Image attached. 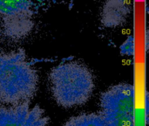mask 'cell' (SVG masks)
<instances>
[{
  "label": "cell",
  "instance_id": "cell-1",
  "mask_svg": "<svg viewBox=\"0 0 149 126\" xmlns=\"http://www.w3.org/2000/svg\"><path fill=\"white\" fill-rule=\"evenodd\" d=\"M38 83V74L23 53H0L1 105L16 106L30 103Z\"/></svg>",
  "mask_w": 149,
  "mask_h": 126
},
{
  "label": "cell",
  "instance_id": "cell-2",
  "mask_svg": "<svg viewBox=\"0 0 149 126\" xmlns=\"http://www.w3.org/2000/svg\"><path fill=\"white\" fill-rule=\"evenodd\" d=\"M53 98L62 107L72 108L86 103L94 89L92 72L79 62L58 65L50 74Z\"/></svg>",
  "mask_w": 149,
  "mask_h": 126
},
{
  "label": "cell",
  "instance_id": "cell-3",
  "mask_svg": "<svg viewBox=\"0 0 149 126\" xmlns=\"http://www.w3.org/2000/svg\"><path fill=\"white\" fill-rule=\"evenodd\" d=\"M100 115L109 126H134V86L121 83L104 92Z\"/></svg>",
  "mask_w": 149,
  "mask_h": 126
},
{
  "label": "cell",
  "instance_id": "cell-4",
  "mask_svg": "<svg viewBox=\"0 0 149 126\" xmlns=\"http://www.w3.org/2000/svg\"><path fill=\"white\" fill-rule=\"evenodd\" d=\"M0 126H48V118L39 106L30 103L0 108Z\"/></svg>",
  "mask_w": 149,
  "mask_h": 126
},
{
  "label": "cell",
  "instance_id": "cell-5",
  "mask_svg": "<svg viewBox=\"0 0 149 126\" xmlns=\"http://www.w3.org/2000/svg\"><path fill=\"white\" fill-rule=\"evenodd\" d=\"M64 126H109L100 114H82L73 117Z\"/></svg>",
  "mask_w": 149,
  "mask_h": 126
},
{
  "label": "cell",
  "instance_id": "cell-6",
  "mask_svg": "<svg viewBox=\"0 0 149 126\" xmlns=\"http://www.w3.org/2000/svg\"><path fill=\"white\" fill-rule=\"evenodd\" d=\"M134 43L132 37L128 38L127 41L121 46V53L125 55H133L134 53Z\"/></svg>",
  "mask_w": 149,
  "mask_h": 126
},
{
  "label": "cell",
  "instance_id": "cell-7",
  "mask_svg": "<svg viewBox=\"0 0 149 126\" xmlns=\"http://www.w3.org/2000/svg\"><path fill=\"white\" fill-rule=\"evenodd\" d=\"M1 107H2V106H1V104H0V108H1Z\"/></svg>",
  "mask_w": 149,
  "mask_h": 126
}]
</instances>
